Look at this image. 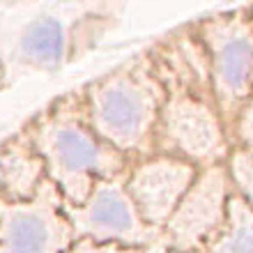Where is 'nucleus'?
I'll list each match as a JSON object with an SVG mask.
<instances>
[{"mask_svg":"<svg viewBox=\"0 0 253 253\" xmlns=\"http://www.w3.org/2000/svg\"><path fill=\"white\" fill-rule=\"evenodd\" d=\"M94 122L118 145H131L150 122V99L143 87L118 79L94 94Z\"/></svg>","mask_w":253,"mask_h":253,"instance_id":"f257e3e1","label":"nucleus"},{"mask_svg":"<svg viewBox=\"0 0 253 253\" xmlns=\"http://www.w3.org/2000/svg\"><path fill=\"white\" fill-rule=\"evenodd\" d=\"M189 168L173 161H157L140 168L131 182V193L147 219L161 221L189 184Z\"/></svg>","mask_w":253,"mask_h":253,"instance_id":"f03ea898","label":"nucleus"},{"mask_svg":"<svg viewBox=\"0 0 253 253\" xmlns=\"http://www.w3.org/2000/svg\"><path fill=\"white\" fill-rule=\"evenodd\" d=\"M48 157L67 187L104 166V150L79 126H60L48 136Z\"/></svg>","mask_w":253,"mask_h":253,"instance_id":"7ed1b4c3","label":"nucleus"},{"mask_svg":"<svg viewBox=\"0 0 253 253\" xmlns=\"http://www.w3.org/2000/svg\"><path fill=\"white\" fill-rule=\"evenodd\" d=\"M55 226L42 210H16L2 233V253H53Z\"/></svg>","mask_w":253,"mask_h":253,"instance_id":"20e7f679","label":"nucleus"},{"mask_svg":"<svg viewBox=\"0 0 253 253\" xmlns=\"http://www.w3.org/2000/svg\"><path fill=\"white\" fill-rule=\"evenodd\" d=\"M168 131L182 150H187L196 157L212 152L219 143V133H216L212 115L196 101H180L170 108Z\"/></svg>","mask_w":253,"mask_h":253,"instance_id":"39448f33","label":"nucleus"},{"mask_svg":"<svg viewBox=\"0 0 253 253\" xmlns=\"http://www.w3.org/2000/svg\"><path fill=\"white\" fill-rule=\"evenodd\" d=\"M85 228L97 237H129L138 230L129 200L118 189H99L83 212Z\"/></svg>","mask_w":253,"mask_h":253,"instance_id":"423d86ee","label":"nucleus"},{"mask_svg":"<svg viewBox=\"0 0 253 253\" xmlns=\"http://www.w3.org/2000/svg\"><path fill=\"white\" fill-rule=\"evenodd\" d=\"M221 189L216 180L203 182L193 189L191 196L184 200L177 216L173 219V233L180 242H191L212 226L221 212Z\"/></svg>","mask_w":253,"mask_h":253,"instance_id":"0eeeda50","label":"nucleus"},{"mask_svg":"<svg viewBox=\"0 0 253 253\" xmlns=\"http://www.w3.org/2000/svg\"><path fill=\"white\" fill-rule=\"evenodd\" d=\"M216 74L228 92H242L253 79V42L228 35L216 46Z\"/></svg>","mask_w":253,"mask_h":253,"instance_id":"6e6552de","label":"nucleus"},{"mask_svg":"<svg viewBox=\"0 0 253 253\" xmlns=\"http://www.w3.org/2000/svg\"><path fill=\"white\" fill-rule=\"evenodd\" d=\"M23 53L28 60L37 62V65H55L60 62L62 51H65V35L58 21L44 19L37 21L28 28L23 35Z\"/></svg>","mask_w":253,"mask_h":253,"instance_id":"1a4fd4ad","label":"nucleus"},{"mask_svg":"<svg viewBox=\"0 0 253 253\" xmlns=\"http://www.w3.org/2000/svg\"><path fill=\"white\" fill-rule=\"evenodd\" d=\"M214 253H253V223L242 214L233 223L228 235L219 242Z\"/></svg>","mask_w":253,"mask_h":253,"instance_id":"9d476101","label":"nucleus"},{"mask_svg":"<svg viewBox=\"0 0 253 253\" xmlns=\"http://www.w3.org/2000/svg\"><path fill=\"white\" fill-rule=\"evenodd\" d=\"M244 136H247V140L253 145V106L249 108L247 118H244Z\"/></svg>","mask_w":253,"mask_h":253,"instance_id":"9b49d317","label":"nucleus"},{"mask_svg":"<svg viewBox=\"0 0 253 253\" xmlns=\"http://www.w3.org/2000/svg\"><path fill=\"white\" fill-rule=\"evenodd\" d=\"M244 182H247V191H249V198L253 203V168H244Z\"/></svg>","mask_w":253,"mask_h":253,"instance_id":"f8f14e48","label":"nucleus"},{"mask_svg":"<svg viewBox=\"0 0 253 253\" xmlns=\"http://www.w3.org/2000/svg\"><path fill=\"white\" fill-rule=\"evenodd\" d=\"M79 253H113V251H106V249H81Z\"/></svg>","mask_w":253,"mask_h":253,"instance_id":"ddd939ff","label":"nucleus"}]
</instances>
